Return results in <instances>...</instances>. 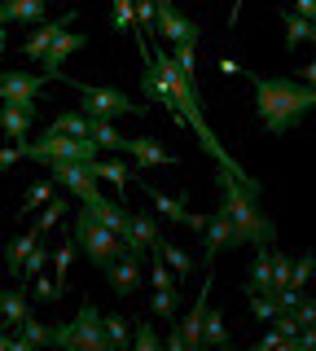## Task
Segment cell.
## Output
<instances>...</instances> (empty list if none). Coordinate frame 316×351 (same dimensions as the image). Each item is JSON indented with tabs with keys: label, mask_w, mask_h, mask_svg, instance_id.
<instances>
[{
	"label": "cell",
	"mask_w": 316,
	"mask_h": 351,
	"mask_svg": "<svg viewBox=\"0 0 316 351\" xmlns=\"http://www.w3.org/2000/svg\"><path fill=\"white\" fill-rule=\"evenodd\" d=\"M84 44H88V36H75V31L66 27V31H62V36H58V40H53V44H49V53H45V58H40V71H45V75H49V80H53V75H58V71H62V62H66V58H71V53H80V49H84Z\"/></svg>",
	"instance_id": "cell-15"
},
{
	"label": "cell",
	"mask_w": 316,
	"mask_h": 351,
	"mask_svg": "<svg viewBox=\"0 0 316 351\" xmlns=\"http://www.w3.org/2000/svg\"><path fill=\"white\" fill-rule=\"evenodd\" d=\"M224 246H237V241H233V215L220 206V211L206 219V268L215 263V255H220Z\"/></svg>",
	"instance_id": "cell-17"
},
{
	"label": "cell",
	"mask_w": 316,
	"mask_h": 351,
	"mask_svg": "<svg viewBox=\"0 0 316 351\" xmlns=\"http://www.w3.org/2000/svg\"><path fill=\"white\" fill-rule=\"evenodd\" d=\"M75 246L88 255L93 268H110V263L119 255H127V246H123V237L114 233V228H106L101 219H93L88 211H75Z\"/></svg>",
	"instance_id": "cell-3"
},
{
	"label": "cell",
	"mask_w": 316,
	"mask_h": 351,
	"mask_svg": "<svg viewBox=\"0 0 316 351\" xmlns=\"http://www.w3.org/2000/svg\"><path fill=\"white\" fill-rule=\"evenodd\" d=\"M272 281H277V290L281 285H294V259L281 255V250H272ZM294 290H299V285H294Z\"/></svg>",
	"instance_id": "cell-34"
},
{
	"label": "cell",
	"mask_w": 316,
	"mask_h": 351,
	"mask_svg": "<svg viewBox=\"0 0 316 351\" xmlns=\"http://www.w3.org/2000/svg\"><path fill=\"white\" fill-rule=\"evenodd\" d=\"M45 263H49V250L36 241V246H31V255L23 259V272H18V281H31V277H40V272H45Z\"/></svg>",
	"instance_id": "cell-33"
},
{
	"label": "cell",
	"mask_w": 316,
	"mask_h": 351,
	"mask_svg": "<svg viewBox=\"0 0 316 351\" xmlns=\"http://www.w3.org/2000/svg\"><path fill=\"white\" fill-rule=\"evenodd\" d=\"M49 197H53V180H36V184L27 189V197H23V211H18V215H27V211H36V206H45Z\"/></svg>",
	"instance_id": "cell-35"
},
{
	"label": "cell",
	"mask_w": 316,
	"mask_h": 351,
	"mask_svg": "<svg viewBox=\"0 0 316 351\" xmlns=\"http://www.w3.org/2000/svg\"><path fill=\"white\" fill-rule=\"evenodd\" d=\"M23 158H27L23 141H14V145H5V149H0V167H14V162H23Z\"/></svg>",
	"instance_id": "cell-44"
},
{
	"label": "cell",
	"mask_w": 316,
	"mask_h": 351,
	"mask_svg": "<svg viewBox=\"0 0 316 351\" xmlns=\"http://www.w3.org/2000/svg\"><path fill=\"white\" fill-rule=\"evenodd\" d=\"M132 180L141 184V189H145V197L154 202V211H158V215L176 219V224H184V228H206V219H211V215H189V211H184V202H180V197H167V193H158L149 180H141V171L132 176Z\"/></svg>",
	"instance_id": "cell-10"
},
{
	"label": "cell",
	"mask_w": 316,
	"mask_h": 351,
	"mask_svg": "<svg viewBox=\"0 0 316 351\" xmlns=\"http://www.w3.org/2000/svg\"><path fill=\"white\" fill-rule=\"evenodd\" d=\"M294 9H299L308 22H316V0H294Z\"/></svg>",
	"instance_id": "cell-47"
},
{
	"label": "cell",
	"mask_w": 316,
	"mask_h": 351,
	"mask_svg": "<svg viewBox=\"0 0 316 351\" xmlns=\"http://www.w3.org/2000/svg\"><path fill=\"white\" fill-rule=\"evenodd\" d=\"M294 316H299V325H316V299H312V303L303 299L299 307H294Z\"/></svg>",
	"instance_id": "cell-45"
},
{
	"label": "cell",
	"mask_w": 316,
	"mask_h": 351,
	"mask_svg": "<svg viewBox=\"0 0 316 351\" xmlns=\"http://www.w3.org/2000/svg\"><path fill=\"white\" fill-rule=\"evenodd\" d=\"M215 66H220V75H242V66H237L233 58H220V62H215Z\"/></svg>",
	"instance_id": "cell-49"
},
{
	"label": "cell",
	"mask_w": 316,
	"mask_h": 351,
	"mask_svg": "<svg viewBox=\"0 0 316 351\" xmlns=\"http://www.w3.org/2000/svg\"><path fill=\"white\" fill-rule=\"evenodd\" d=\"M299 80H303V84H316V58H312L308 66H303V75H299Z\"/></svg>",
	"instance_id": "cell-50"
},
{
	"label": "cell",
	"mask_w": 316,
	"mask_h": 351,
	"mask_svg": "<svg viewBox=\"0 0 316 351\" xmlns=\"http://www.w3.org/2000/svg\"><path fill=\"white\" fill-rule=\"evenodd\" d=\"M154 22H158V14H154V0H136V36H141V53L149 58V44H145V36H154Z\"/></svg>",
	"instance_id": "cell-31"
},
{
	"label": "cell",
	"mask_w": 316,
	"mask_h": 351,
	"mask_svg": "<svg viewBox=\"0 0 316 351\" xmlns=\"http://www.w3.org/2000/svg\"><path fill=\"white\" fill-rule=\"evenodd\" d=\"M255 106H259V123H264L272 136L290 132L303 114L316 110V84L303 80H281V75H255Z\"/></svg>",
	"instance_id": "cell-2"
},
{
	"label": "cell",
	"mask_w": 316,
	"mask_h": 351,
	"mask_svg": "<svg viewBox=\"0 0 316 351\" xmlns=\"http://www.w3.org/2000/svg\"><path fill=\"white\" fill-rule=\"evenodd\" d=\"M31 316V303H27V294H23V285H14V290H0V321L5 325H23Z\"/></svg>",
	"instance_id": "cell-22"
},
{
	"label": "cell",
	"mask_w": 316,
	"mask_h": 351,
	"mask_svg": "<svg viewBox=\"0 0 316 351\" xmlns=\"http://www.w3.org/2000/svg\"><path fill=\"white\" fill-rule=\"evenodd\" d=\"M31 123H36V110L31 106H18V101L0 106V132H5V141H31Z\"/></svg>",
	"instance_id": "cell-14"
},
{
	"label": "cell",
	"mask_w": 316,
	"mask_h": 351,
	"mask_svg": "<svg viewBox=\"0 0 316 351\" xmlns=\"http://www.w3.org/2000/svg\"><path fill=\"white\" fill-rule=\"evenodd\" d=\"M132 347H136V351H158V347H162V343H158V329L149 325V321H141V325L132 329Z\"/></svg>",
	"instance_id": "cell-36"
},
{
	"label": "cell",
	"mask_w": 316,
	"mask_h": 351,
	"mask_svg": "<svg viewBox=\"0 0 316 351\" xmlns=\"http://www.w3.org/2000/svg\"><path fill=\"white\" fill-rule=\"evenodd\" d=\"M71 22H75V14H62L58 22H45V27H40V31H36V36H31V40L23 44V58H31V62H40V58H45V53H49V44H53V40H58V36H62V31H66V27H71Z\"/></svg>",
	"instance_id": "cell-20"
},
{
	"label": "cell",
	"mask_w": 316,
	"mask_h": 351,
	"mask_svg": "<svg viewBox=\"0 0 316 351\" xmlns=\"http://www.w3.org/2000/svg\"><path fill=\"white\" fill-rule=\"evenodd\" d=\"M49 128H53V132H71V136H88V114L71 110V114H58Z\"/></svg>",
	"instance_id": "cell-32"
},
{
	"label": "cell",
	"mask_w": 316,
	"mask_h": 351,
	"mask_svg": "<svg viewBox=\"0 0 316 351\" xmlns=\"http://www.w3.org/2000/svg\"><path fill=\"white\" fill-rule=\"evenodd\" d=\"M312 272H316V255H299V259H294V285H299V290L308 285Z\"/></svg>",
	"instance_id": "cell-42"
},
{
	"label": "cell",
	"mask_w": 316,
	"mask_h": 351,
	"mask_svg": "<svg viewBox=\"0 0 316 351\" xmlns=\"http://www.w3.org/2000/svg\"><path fill=\"white\" fill-rule=\"evenodd\" d=\"M40 237H45L40 228H27L23 237H9V246H5V268H9V277H14V281H18V272H23V259L31 255V246H36Z\"/></svg>",
	"instance_id": "cell-21"
},
{
	"label": "cell",
	"mask_w": 316,
	"mask_h": 351,
	"mask_svg": "<svg viewBox=\"0 0 316 351\" xmlns=\"http://www.w3.org/2000/svg\"><path fill=\"white\" fill-rule=\"evenodd\" d=\"M277 312H281V307H277L272 294H250V316H255V321H272Z\"/></svg>",
	"instance_id": "cell-40"
},
{
	"label": "cell",
	"mask_w": 316,
	"mask_h": 351,
	"mask_svg": "<svg viewBox=\"0 0 316 351\" xmlns=\"http://www.w3.org/2000/svg\"><path fill=\"white\" fill-rule=\"evenodd\" d=\"M154 250H158L162 259H167V268L176 272V277H193V259L184 255L180 246H171V241H162V237H158V246H154Z\"/></svg>",
	"instance_id": "cell-29"
},
{
	"label": "cell",
	"mask_w": 316,
	"mask_h": 351,
	"mask_svg": "<svg viewBox=\"0 0 316 351\" xmlns=\"http://www.w3.org/2000/svg\"><path fill=\"white\" fill-rule=\"evenodd\" d=\"M62 75V71H58ZM53 75V80H58ZM66 80V75H62ZM75 93H80L84 101V114L88 119H123V114H145V106H136L132 97L123 93V88H97V84H84V80H66Z\"/></svg>",
	"instance_id": "cell-5"
},
{
	"label": "cell",
	"mask_w": 316,
	"mask_h": 351,
	"mask_svg": "<svg viewBox=\"0 0 316 351\" xmlns=\"http://www.w3.org/2000/svg\"><path fill=\"white\" fill-rule=\"evenodd\" d=\"M119 154H132L141 167H171V162H176V154H167L158 141H149V136H123Z\"/></svg>",
	"instance_id": "cell-11"
},
{
	"label": "cell",
	"mask_w": 316,
	"mask_h": 351,
	"mask_svg": "<svg viewBox=\"0 0 316 351\" xmlns=\"http://www.w3.org/2000/svg\"><path fill=\"white\" fill-rule=\"evenodd\" d=\"M277 281H272V241L255 246V263H250V277H246V294H272Z\"/></svg>",
	"instance_id": "cell-18"
},
{
	"label": "cell",
	"mask_w": 316,
	"mask_h": 351,
	"mask_svg": "<svg viewBox=\"0 0 316 351\" xmlns=\"http://www.w3.org/2000/svg\"><path fill=\"white\" fill-rule=\"evenodd\" d=\"M84 211H88L93 219H101V224H106V228H114V233H119V237H123V233H127V219H132V215H127V211H123V206H114V202H110V197H101V193H93V197H84Z\"/></svg>",
	"instance_id": "cell-19"
},
{
	"label": "cell",
	"mask_w": 316,
	"mask_h": 351,
	"mask_svg": "<svg viewBox=\"0 0 316 351\" xmlns=\"http://www.w3.org/2000/svg\"><path fill=\"white\" fill-rule=\"evenodd\" d=\"M106 272H110V290L119 299H127V294H136V285H141V255L127 250V255H119Z\"/></svg>",
	"instance_id": "cell-13"
},
{
	"label": "cell",
	"mask_w": 316,
	"mask_h": 351,
	"mask_svg": "<svg viewBox=\"0 0 316 351\" xmlns=\"http://www.w3.org/2000/svg\"><path fill=\"white\" fill-rule=\"evenodd\" d=\"M154 14H158V36L167 40L171 49H176V44H184V40H198V36H202V31H198V22L180 18L171 0H154Z\"/></svg>",
	"instance_id": "cell-9"
},
{
	"label": "cell",
	"mask_w": 316,
	"mask_h": 351,
	"mask_svg": "<svg viewBox=\"0 0 316 351\" xmlns=\"http://www.w3.org/2000/svg\"><path fill=\"white\" fill-rule=\"evenodd\" d=\"M93 167V176L97 180H106V184H114V189H127V184H132V167H123V162H114V158H93L88 162Z\"/></svg>",
	"instance_id": "cell-24"
},
{
	"label": "cell",
	"mask_w": 316,
	"mask_h": 351,
	"mask_svg": "<svg viewBox=\"0 0 316 351\" xmlns=\"http://www.w3.org/2000/svg\"><path fill=\"white\" fill-rule=\"evenodd\" d=\"M312 44H316V27H312Z\"/></svg>",
	"instance_id": "cell-53"
},
{
	"label": "cell",
	"mask_w": 316,
	"mask_h": 351,
	"mask_svg": "<svg viewBox=\"0 0 316 351\" xmlns=\"http://www.w3.org/2000/svg\"><path fill=\"white\" fill-rule=\"evenodd\" d=\"M281 343H286V338H281L277 329H268V334H264V338L255 343V351H268V347H281Z\"/></svg>",
	"instance_id": "cell-46"
},
{
	"label": "cell",
	"mask_w": 316,
	"mask_h": 351,
	"mask_svg": "<svg viewBox=\"0 0 316 351\" xmlns=\"http://www.w3.org/2000/svg\"><path fill=\"white\" fill-rule=\"evenodd\" d=\"M162 347H167V351H184V334H180V329H171V334H167V343H162Z\"/></svg>",
	"instance_id": "cell-48"
},
{
	"label": "cell",
	"mask_w": 316,
	"mask_h": 351,
	"mask_svg": "<svg viewBox=\"0 0 316 351\" xmlns=\"http://www.w3.org/2000/svg\"><path fill=\"white\" fill-rule=\"evenodd\" d=\"M9 338H14V334H5V329H0V351H9Z\"/></svg>",
	"instance_id": "cell-52"
},
{
	"label": "cell",
	"mask_w": 316,
	"mask_h": 351,
	"mask_svg": "<svg viewBox=\"0 0 316 351\" xmlns=\"http://www.w3.org/2000/svg\"><path fill=\"white\" fill-rule=\"evenodd\" d=\"M23 149H27V158H36V162H58V158L93 162L97 154H101V145H97L93 136H71V132H53V128H45L40 141H23Z\"/></svg>",
	"instance_id": "cell-4"
},
{
	"label": "cell",
	"mask_w": 316,
	"mask_h": 351,
	"mask_svg": "<svg viewBox=\"0 0 316 351\" xmlns=\"http://www.w3.org/2000/svg\"><path fill=\"white\" fill-rule=\"evenodd\" d=\"M31 281H36L31 290H36V299H40V303H58V299H62V281L45 277V272H40V277H31Z\"/></svg>",
	"instance_id": "cell-39"
},
{
	"label": "cell",
	"mask_w": 316,
	"mask_h": 351,
	"mask_svg": "<svg viewBox=\"0 0 316 351\" xmlns=\"http://www.w3.org/2000/svg\"><path fill=\"white\" fill-rule=\"evenodd\" d=\"M88 136H93L101 149H110V154H119V145H123V136H119L114 119H88Z\"/></svg>",
	"instance_id": "cell-27"
},
{
	"label": "cell",
	"mask_w": 316,
	"mask_h": 351,
	"mask_svg": "<svg viewBox=\"0 0 316 351\" xmlns=\"http://www.w3.org/2000/svg\"><path fill=\"white\" fill-rule=\"evenodd\" d=\"M71 263H75V241H66V246H58V281H66Z\"/></svg>",
	"instance_id": "cell-43"
},
{
	"label": "cell",
	"mask_w": 316,
	"mask_h": 351,
	"mask_svg": "<svg viewBox=\"0 0 316 351\" xmlns=\"http://www.w3.org/2000/svg\"><path fill=\"white\" fill-rule=\"evenodd\" d=\"M110 27L123 36H136V0H110Z\"/></svg>",
	"instance_id": "cell-28"
},
{
	"label": "cell",
	"mask_w": 316,
	"mask_h": 351,
	"mask_svg": "<svg viewBox=\"0 0 316 351\" xmlns=\"http://www.w3.org/2000/svg\"><path fill=\"white\" fill-rule=\"evenodd\" d=\"M206 307H211V281H202V290H198V299H193L189 316H184V321H180L184 347H193V351L202 347V321H206Z\"/></svg>",
	"instance_id": "cell-16"
},
{
	"label": "cell",
	"mask_w": 316,
	"mask_h": 351,
	"mask_svg": "<svg viewBox=\"0 0 316 351\" xmlns=\"http://www.w3.org/2000/svg\"><path fill=\"white\" fill-rule=\"evenodd\" d=\"M202 347H228L224 312H215V307H206V321H202Z\"/></svg>",
	"instance_id": "cell-26"
},
{
	"label": "cell",
	"mask_w": 316,
	"mask_h": 351,
	"mask_svg": "<svg viewBox=\"0 0 316 351\" xmlns=\"http://www.w3.org/2000/svg\"><path fill=\"white\" fill-rule=\"evenodd\" d=\"M45 167H49V176H53V180H58L62 189H71L75 197H80V202H84V197H93V193H101V189H97V176H93V167H88V162L58 158V162H45Z\"/></svg>",
	"instance_id": "cell-7"
},
{
	"label": "cell",
	"mask_w": 316,
	"mask_h": 351,
	"mask_svg": "<svg viewBox=\"0 0 316 351\" xmlns=\"http://www.w3.org/2000/svg\"><path fill=\"white\" fill-rule=\"evenodd\" d=\"M176 307H180L176 285H154V316L158 321H176Z\"/></svg>",
	"instance_id": "cell-30"
},
{
	"label": "cell",
	"mask_w": 316,
	"mask_h": 351,
	"mask_svg": "<svg viewBox=\"0 0 316 351\" xmlns=\"http://www.w3.org/2000/svg\"><path fill=\"white\" fill-rule=\"evenodd\" d=\"M123 246L132 250V255H145V250H154V246H158V219H154V215H145V211H136L132 219H127Z\"/></svg>",
	"instance_id": "cell-12"
},
{
	"label": "cell",
	"mask_w": 316,
	"mask_h": 351,
	"mask_svg": "<svg viewBox=\"0 0 316 351\" xmlns=\"http://www.w3.org/2000/svg\"><path fill=\"white\" fill-rule=\"evenodd\" d=\"M215 184H220V206L233 215V241L237 246H264V241H272V219L259 206L264 184L242 180V176H233L228 167H220Z\"/></svg>",
	"instance_id": "cell-1"
},
{
	"label": "cell",
	"mask_w": 316,
	"mask_h": 351,
	"mask_svg": "<svg viewBox=\"0 0 316 351\" xmlns=\"http://www.w3.org/2000/svg\"><path fill=\"white\" fill-rule=\"evenodd\" d=\"M49 5L53 0H5V22H40L49 14Z\"/></svg>",
	"instance_id": "cell-23"
},
{
	"label": "cell",
	"mask_w": 316,
	"mask_h": 351,
	"mask_svg": "<svg viewBox=\"0 0 316 351\" xmlns=\"http://www.w3.org/2000/svg\"><path fill=\"white\" fill-rule=\"evenodd\" d=\"M101 325H106V338H110V347H127V343H132V329L119 321V316H101Z\"/></svg>",
	"instance_id": "cell-38"
},
{
	"label": "cell",
	"mask_w": 316,
	"mask_h": 351,
	"mask_svg": "<svg viewBox=\"0 0 316 351\" xmlns=\"http://www.w3.org/2000/svg\"><path fill=\"white\" fill-rule=\"evenodd\" d=\"M53 343L58 347H71V351H110V338H106V325H101V312L84 299L80 316L71 325L53 329Z\"/></svg>",
	"instance_id": "cell-6"
},
{
	"label": "cell",
	"mask_w": 316,
	"mask_h": 351,
	"mask_svg": "<svg viewBox=\"0 0 316 351\" xmlns=\"http://www.w3.org/2000/svg\"><path fill=\"white\" fill-rule=\"evenodd\" d=\"M272 299H277L281 312H294V307L303 303V290H294V285H281V290H272Z\"/></svg>",
	"instance_id": "cell-41"
},
{
	"label": "cell",
	"mask_w": 316,
	"mask_h": 351,
	"mask_svg": "<svg viewBox=\"0 0 316 351\" xmlns=\"http://www.w3.org/2000/svg\"><path fill=\"white\" fill-rule=\"evenodd\" d=\"M49 84V75H23V71H9L5 80H0V101H18V106H31L40 110V88Z\"/></svg>",
	"instance_id": "cell-8"
},
{
	"label": "cell",
	"mask_w": 316,
	"mask_h": 351,
	"mask_svg": "<svg viewBox=\"0 0 316 351\" xmlns=\"http://www.w3.org/2000/svg\"><path fill=\"white\" fill-rule=\"evenodd\" d=\"M62 215H66V202H62V197H49V202H45V215L36 219V228H40V233H53V224H58Z\"/></svg>",
	"instance_id": "cell-37"
},
{
	"label": "cell",
	"mask_w": 316,
	"mask_h": 351,
	"mask_svg": "<svg viewBox=\"0 0 316 351\" xmlns=\"http://www.w3.org/2000/svg\"><path fill=\"white\" fill-rule=\"evenodd\" d=\"M0 53H5V9H0Z\"/></svg>",
	"instance_id": "cell-51"
},
{
	"label": "cell",
	"mask_w": 316,
	"mask_h": 351,
	"mask_svg": "<svg viewBox=\"0 0 316 351\" xmlns=\"http://www.w3.org/2000/svg\"><path fill=\"white\" fill-rule=\"evenodd\" d=\"M281 27H286V49L294 53L303 40H312V27H316V22H308L299 9H281Z\"/></svg>",
	"instance_id": "cell-25"
}]
</instances>
